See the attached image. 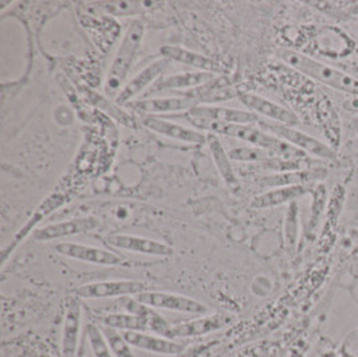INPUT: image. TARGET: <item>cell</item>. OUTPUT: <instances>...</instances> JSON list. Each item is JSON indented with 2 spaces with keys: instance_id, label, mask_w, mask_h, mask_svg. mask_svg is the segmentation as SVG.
<instances>
[{
  "instance_id": "1",
  "label": "cell",
  "mask_w": 358,
  "mask_h": 357,
  "mask_svg": "<svg viewBox=\"0 0 358 357\" xmlns=\"http://www.w3.org/2000/svg\"><path fill=\"white\" fill-rule=\"evenodd\" d=\"M189 122H192L196 128L201 132L215 133V134H223L231 139H236L241 141H245L252 146H258L262 149H266L271 152L274 156L285 159V160H305L306 153L301 149L289 144L287 141L279 139L277 136L258 128L255 125H247V124H226V122H217L210 120H199V118H189Z\"/></svg>"
},
{
  "instance_id": "2",
  "label": "cell",
  "mask_w": 358,
  "mask_h": 357,
  "mask_svg": "<svg viewBox=\"0 0 358 357\" xmlns=\"http://www.w3.org/2000/svg\"><path fill=\"white\" fill-rule=\"evenodd\" d=\"M278 58L294 70L302 73L311 80L321 82L326 86L346 93L350 97L358 96V80L340 69L322 64L305 54L294 50L283 49L278 51Z\"/></svg>"
},
{
  "instance_id": "3",
  "label": "cell",
  "mask_w": 358,
  "mask_h": 357,
  "mask_svg": "<svg viewBox=\"0 0 358 357\" xmlns=\"http://www.w3.org/2000/svg\"><path fill=\"white\" fill-rule=\"evenodd\" d=\"M145 35V24L141 19H133L122 36V41L117 49L113 61L108 70L106 81H105V93L108 97L113 98L118 96L124 85L127 83L128 74L131 71L136 55L143 45V39Z\"/></svg>"
},
{
  "instance_id": "4",
  "label": "cell",
  "mask_w": 358,
  "mask_h": 357,
  "mask_svg": "<svg viewBox=\"0 0 358 357\" xmlns=\"http://www.w3.org/2000/svg\"><path fill=\"white\" fill-rule=\"evenodd\" d=\"M258 125L262 130L277 136L279 139L287 141L289 144L301 149L305 153H309L311 156L324 159V160H336L337 153L331 146H327L324 141L318 140L314 136H310L305 132L295 130L294 127L282 125L278 122H268L266 120H259Z\"/></svg>"
},
{
  "instance_id": "5",
  "label": "cell",
  "mask_w": 358,
  "mask_h": 357,
  "mask_svg": "<svg viewBox=\"0 0 358 357\" xmlns=\"http://www.w3.org/2000/svg\"><path fill=\"white\" fill-rule=\"evenodd\" d=\"M147 290L148 286L144 282L117 279V281H102V282L82 285L74 289V295L83 300H102V298L136 297Z\"/></svg>"
},
{
  "instance_id": "6",
  "label": "cell",
  "mask_w": 358,
  "mask_h": 357,
  "mask_svg": "<svg viewBox=\"0 0 358 357\" xmlns=\"http://www.w3.org/2000/svg\"><path fill=\"white\" fill-rule=\"evenodd\" d=\"M134 298L149 308L166 309V310L197 314V316L208 313V308L203 302L197 301L195 298L180 295L175 293L148 292L147 290L136 295Z\"/></svg>"
},
{
  "instance_id": "7",
  "label": "cell",
  "mask_w": 358,
  "mask_h": 357,
  "mask_svg": "<svg viewBox=\"0 0 358 357\" xmlns=\"http://www.w3.org/2000/svg\"><path fill=\"white\" fill-rule=\"evenodd\" d=\"M172 61L168 58H159L152 64L145 66L140 73H137L131 80L124 85L118 96L115 97V104L120 106H127L137 96H140L148 86H152L155 82L162 78L166 69L169 67Z\"/></svg>"
},
{
  "instance_id": "8",
  "label": "cell",
  "mask_w": 358,
  "mask_h": 357,
  "mask_svg": "<svg viewBox=\"0 0 358 357\" xmlns=\"http://www.w3.org/2000/svg\"><path fill=\"white\" fill-rule=\"evenodd\" d=\"M105 244L118 250H127L152 257H171L173 254V247L169 244L131 234L108 235L105 237Z\"/></svg>"
},
{
  "instance_id": "9",
  "label": "cell",
  "mask_w": 358,
  "mask_h": 357,
  "mask_svg": "<svg viewBox=\"0 0 358 357\" xmlns=\"http://www.w3.org/2000/svg\"><path fill=\"white\" fill-rule=\"evenodd\" d=\"M140 122L147 130L165 136L168 139H172V140H178V141L188 143V144H197V146L207 144V133L206 132L194 130V128L176 124V122H171L159 115L141 117Z\"/></svg>"
},
{
  "instance_id": "10",
  "label": "cell",
  "mask_w": 358,
  "mask_h": 357,
  "mask_svg": "<svg viewBox=\"0 0 358 357\" xmlns=\"http://www.w3.org/2000/svg\"><path fill=\"white\" fill-rule=\"evenodd\" d=\"M199 101L188 96L180 97L143 98L131 101L127 108L133 112L147 117L164 113H178V112H189Z\"/></svg>"
},
{
  "instance_id": "11",
  "label": "cell",
  "mask_w": 358,
  "mask_h": 357,
  "mask_svg": "<svg viewBox=\"0 0 358 357\" xmlns=\"http://www.w3.org/2000/svg\"><path fill=\"white\" fill-rule=\"evenodd\" d=\"M54 248L58 254L64 255L66 258L87 262V263H93V265L118 266V265H122L125 260L117 253H113L110 250H105V248H99L96 246H90V244L65 242V244H55Z\"/></svg>"
},
{
  "instance_id": "12",
  "label": "cell",
  "mask_w": 358,
  "mask_h": 357,
  "mask_svg": "<svg viewBox=\"0 0 358 357\" xmlns=\"http://www.w3.org/2000/svg\"><path fill=\"white\" fill-rule=\"evenodd\" d=\"M82 304L77 295H69L66 300L65 318L62 329V357H77L81 335Z\"/></svg>"
},
{
  "instance_id": "13",
  "label": "cell",
  "mask_w": 358,
  "mask_h": 357,
  "mask_svg": "<svg viewBox=\"0 0 358 357\" xmlns=\"http://www.w3.org/2000/svg\"><path fill=\"white\" fill-rule=\"evenodd\" d=\"M238 97L242 101V104L250 109V112H254L258 115L270 118L278 124L287 125V127H295L301 122L298 115L294 112L283 108L279 104H275V102L267 99V98L254 94V93H248V92L239 93Z\"/></svg>"
},
{
  "instance_id": "14",
  "label": "cell",
  "mask_w": 358,
  "mask_h": 357,
  "mask_svg": "<svg viewBox=\"0 0 358 357\" xmlns=\"http://www.w3.org/2000/svg\"><path fill=\"white\" fill-rule=\"evenodd\" d=\"M187 113L189 118L210 120V121L226 122V124H247V125L252 124L254 125V124H258L261 120V117L254 112L217 106V105H204V104H197Z\"/></svg>"
},
{
  "instance_id": "15",
  "label": "cell",
  "mask_w": 358,
  "mask_h": 357,
  "mask_svg": "<svg viewBox=\"0 0 358 357\" xmlns=\"http://www.w3.org/2000/svg\"><path fill=\"white\" fill-rule=\"evenodd\" d=\"M99 227V222L96 218H77L66 222H58L52 223L46 227L35 230L33 238L38 242H50L54 239L67 238L73 235H80Z\"/></svg>"
},
{
  "instance_id": "16",
  "label": "cell",
  "mask_w": 358,
  "mask_h": 357,
  "mask_svg": "<svg viewBox=\"0 0 358 357\" xmlns=\"http://www.w3.org/2000/svg\"><path fill=\"white\" fill-rule=\"evenodd\" d=\"M122 335L133 348L152 354L179 355L184 351L182 344L159 335H149L147 332H122Z\"/></svg>"
},
{
  "instance_id": "17",
  "label": "cell",
  "mask_w": 358,
  "mask_h": 357,
  "mask_svg": "<svg viewBox=\"0 0 358 357\" xmlns=\"http://www.w3.org/2000/svg\"><path fill=\"white\" fill-rule=\"evenodd\" d=\"M213 80H216V74L207 73V71H199V70L172 74V76L162 77L160 80L155 82L149 89V94H157V93L178 90V89L197 88L200 85L208 83Z\"/></svg>"
},
{
  "instance_id": "18",
  "label": "cell",
  "mask_w": 358,
  "mask_h": 357,
  "mask_svg": "<svg viewBox=\"0 0 358 357\" xmlns=\"http://www.w3.org/2000/svg\"><path fill=\"white\" fill-rule=\"evenodd\" d=\"M227 324V318L222 314L213 316H203L192 321L181 323V324L171 325L168 332V339H182V337H196L208 335L215 330L222 329Z\"/></svg>"
},
{
  "instance_id": "19",
  "label": "cell",
  "mask_w": 358,
  "mask_h": 357,
  "mask_svg": "<svg viewBox=\"0 0 358 357\" xmlns=\"http://www.w3.org/2000/svg\"><path fill=\"white\" fill-rule=\"evenodd\" d=\"M313 184H306V186H289V187H278L274 190H270L264 194L254 197L251 202L252 209L258 210H264V209H271L282 206L286 203H294L298 199L308 195L309 192H313L314 187Z\"/></svg>"
},
{
  "instance_id": "20",
  "label": "cell",
  "mask_w": 358,
  "mask_h": 357,
  "mask_svg": "<svg viewBox=\"0 0 358 357\" xmlns=\"http://www.w3.org/2000/svg\"><path fill=\"white\" fill-rule=\"evenodd\" d=\"M144 305V304H143ZM153 313V308L144 305L140 314L133 313H108L98 317V323L120 332H147L149 330L148 321Z\"/></svg>"
},
{
  "instance_id": "21",
  "label": "cell",
  "mask_w": 358,
  "mask_h": 357,
  "mask_svg": "<svg viewBox=\"0 0 358 357\" xmlns=\"http://www.w3.org/2000/svg\"><path fill=\"white\" fill-rule=\"evenodd\" d=\"M160 54L162 57L168 58L169 61H175L181 65L195 67L199 71H207L212 74H217L223 71V67L217 62H215L210 57L192 50L184 49L180 46H163L160 49Z\"/></svg>"
},
{
  "instance_id": "22",
  "label": "cell",
  "mask_w": 358,
  "mask_h": 357,
  "mask_svg": "<svg viewBox=\"0 0 358 357\" xmlns=\"http://www.w3.org/2000/svg\"><path fill=\"white\" fill-rule=\"evenodd\" d=\"M326 178V169L324 168H305L298 171L279 172L266 175L259 180L263 187H289V186H306L314 184Z\"/></svg>"
},
{
  "instance_id": "23",
  "label": "cell",
  "mask_w": 358,
  "mask_h": 357,
  "mask_svg": "<svg viewBox=\"0 0 358 357\" xmlns=\"http://www.w3.org/2000/svg\"><path fill=\"white\" fill-rule=\"evenodd\" d=\"M207 146L210 149L212 160L215 162V167L219 175L223 178L224 184L231 190H239L241 187L239 178L232 167L231 158L226 148L223 146V143L220 141L219 136L215 133H207Z\"/></svg>"
},
{
  "instance_id": "24",
  "label": "cell",
  "mask_w": 358,
  "mask_h": 357,
  "mask_svg": "<svg viewBox=\"0 0 358 357\" xmlns=\"http://www.w3.org/2000/svg\"><path fill=\"white\" fill-rule=\"evenodd\" d=\"M98 8L103 13L110 14L114 17H129V15H138L145 8L155 4L153 1H105L97 3Z\"/></svg>"
},
{
  "instance_id": "25",
  "label": "cell",
  "mask_w": 358,
  "mask_h": 357,
  "mask_svg": "<svg viewBox=\"0 0 358 357\" xmlns=\"http://www.w3.org/2000/svg\"><path fill=\"white\" fill-rule=\"evenodd\" d=\"M228 155L231 160H235V162H259V164L267 162L273 158H277L266 149L252 146L234 148L228 152Z\"/></svg>"
},
{
  "instance_id": "26",
  "label": "cell",
  "mask_w": 358,
  "mask_h": 357,
  "mask_svg": "<svg viewBox=\"0 0 358 357\" xmlns=\"http://www.w3.org/2000/svg\"><path fill=\"white\" fill-rule=\"evenodd\" d=\"M99 328L102 329L106 340L109 342V346L113 352L114 357H136L131 351L133 346L124 337L122 332L105 325H101Z\"/></svg>"
},
{
  "instance_id": "27",
  "label": "cell",
  "mask_w": 358,
  "mask_h": 357,
  "mask_svg": "<svg viewBox=\"0 0 358 357\" xmlns=\"http://www.w3.org/2000/svg\"><path fill=\"white\" fill-rule=\"evenodd\" d=\"M86 336L90 344L92 352L94 357H113V352L109 346V342L106 340L102 329L96 324L86 325Z\"/></svg>"
},
{
  "instance_id": "28",
  "label": "cell",
  "mask_w": 358,
  "mask_h": 357,
  "mask_svg": "<svg viewBox=\"0 0 358 357\" xmlns=\"http://www.w3.org/2000/svg\"><path fill=\"white\" fill-rule=\"evenodd\" d=\"M286 242L290 248H293L296 244V235H298V206L296 202L290 203V207L286 215Z\"/></svg>"
},
{
  "instance_id": "29",
  "label": "cell",
  "mask_w": 358,
  "mask_h": 357,
  "mask_svg": "<svg viewBox=\"0 0 358 357\" xmlns=\"http://www.w3.org/2000/svg\"><path fill=\"white\" fill-rule=\"evenodd\" d=\"M313 207H311V222H317L320 216L324 214L325 210L326 197H327V191H326L324 184H318L313 190Z\"/></svg>"
},
{
  "instance_id": "30",
  "label": "cell",
  "mask_w": 358,
  "mask_h": 357,
  "mask_svg": "<svg viewBox=\"0 0 358 357\" xmlns=\"http://www.w3.org/2000/svg\"><path fill=\"white\" fill-rule=\"evenodd\" d=\"M343 109H346L348 112L352 113H358V96L355 97H349L343 101Z\"/></svg>"
},
{
  "instance_id": "31",
  "label": "cell",
  "mask_w": 358,
  "mask_h": 357,
  "mask_svg": "<svg viewBox=\"0 0 358 357\" xmlns=\"http://www.w3.org/2000/svg\"><path fill=\"white\" fill-rule=\"evenodd\" d=\"M343 14L350 15V17H356L358 15V1H352V3H346L345 11Z\"/></svg>"
}]
</instances>
